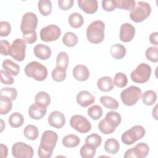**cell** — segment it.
Listing matches in <instances>:
<instances>
[{"mask_svg":"<svg viewBox=\"0 0 158 158\" xmlns=\"http://www.w3.org/2000/svg\"><path fill=\"white\" fill-rule=\"evenodd\" d=\"M38 19L35 14L28 12L23 14L20 23V30L23 34L35 31Z\"/></svg>","mask_w":158,"mask_h":158,"instance_id":"8","label":"cell"},{"mask_svg":"<svg viewBox=\"0 0 158 158\" xmlns=\"http://www.w3.org/2000/svg\"><path fill=\"white\" fill-rule=\"evenodd\" d=\"M51 76L52 79L55 81H57V82L63 81L65 79L67 76L66 69L56 67L52 71Z\"/></svg>","mask_w":158,"mask_h":158,"instance_id":"37","label":"cell"},{"mask_svg":"<svg viewBox=\"0 0 158 158\" xmlns=\"http://www.w3.org/2000/svg\"><path fill=\"white\" fill-rule=\"evenodd\" d=\"M98 129L104 135H109L112 133L115 129L110 126L105 120V119L101 120L98 123Z\"/></svg>","mask_w":158,"mask_h":158,"instance_id":"45","label":"cell"},{"mask_svg":"<svg viewBox=\"0 0 158 158\" xmlns=\"http://www.w3.org/2000/svg\"><path fill=\"white\" fill-rule=\"evenodd\" d=\"M48 121L50 126L59 129L64 126L65 123V117L62 112L55 110L49 114Z\"/></svg>","mask_w":158,"mask_h":158,"instance_id":"14","label":"cell"},{"mask_svg":"<svg viewBox=\"0 0 158 158\" xmlns=\"http://www.w3.org/2000/svg\"><path fill=\"white\" fill-rule=\"evenodd\" d=\"M110 54L115 59H121L123 58L126 54L125 47L119 43H116L110 47Z\"/></svg>","mask_w":158,"mask_h":158,"instance_id":"24","label":"cell"},{"mask_svg":"<svg viewBox=\"0 0 158 158\" xmlns=\"http://www.w3.org/2000/svg\"><path fill=\"white\" fill-rule=\"evenodd\" d=\"M78 6L83 12L88 14L95 13L98 8L96 0H78Z\"/></svg>","mask_w":158,"mask_h":158,"instance_id":"17","label":"cell"},{"mask_svg":"<svg viewBox=\"0 0 158 158\" xmlns=\"http://www.w3.org/2000/svg\"><path fill=\"white\" fill-rule=\"evenodd\" d=\"M58 6L62 10H67L73 5V0H59Z\"/></svg>","mask_w":158,"mask_h":158,"instance_id":"51","label":"cell"},{"mask_svg":"<svg viewBox=\"0 0 158 158\" xmlns=\"http://www.w3.org/2000/svg\"><path fill=\"white\" fill-rule=\"evenodd\" d=\"M105 24L101 20L92 22L86 28L87 40L93 44H99L104 38Z\"/></svg>","mask_w":158,"mask_h":158,"instance_id":"2","label":"cell"},{"mask_svg":"<svg viewBox=\"0 0 158 158\" xmlns=\"http://www.w3.org/2000/svg\"><path fill=\"white\" fill-rule=\"evenodd\" d=\"M1 81L2 83L7 85H12L14 82V79L12 75L6 70H1Z\"/></svg>","mask_w":158,"mask_h":158,"instance_id":"46","label":"cell"},{"mask_svg":"<svg viewBox=\"0 0 158 158\" xmlns=\"http://www.w3.org/2000/svg\"><path fill=\"white\" fill-rule=\"evenodd\" d=\"M141 94V90L139 87L130 86L121 92L120 99L125 106H131L138 101Z\"/></svg>","mask_w":158,"mask_h":158,"instance_id":"6","label":"cell"},{"mask_svg":"<svg viewBox=\"0 0 158 158\" xmlns=\"http://www.w3.org/2000/svg\"><path fill=\"white\" fill-rule=\"evenodd\" d=\"M23 40L25 41L26 43H28V44L34 43L37 40V35H36V31L31 33L23 34Z\"/></svg>","mask_w":158,"mask_h":158,"instance_id":"50","label":"cell"},{"mask_svg":"<svg viewBox=\"0 0 158 158\" xmlns=\"http://www.w3.org/2000/svg\"><path fill=\"white\" fill-rule=\"evenodd\" d=\"M1 131H2L3 130H4V127H5V125H4V121H3V120L1 119Z\"/></svg>","mask_w":158,"mask_h":158,"instance_id":"55","label":"cell"},{"mask_svg":"<svg viewBox=\"0 0 158 158\" xmlns=\"http://www.w3.org/2000/svg\"><path fill=\"white\" fill-rule=\"evenodd\" d=\"M8 148L6 145L3 144H0V157L2 158H6L7 156Z\"/></svg>","mask_w":158,"mask_h":158,"instance_id":"53","label":"cell"},{"mask_svg":"<svg viewBox=\"0 0 158 158\" xmlns=\"http://www.w3.org/2000/svg\"><path fill=\"white\" fill-rule=\"evenodd\" d=\"M40 38L44 42H51L57 40L61 35L60 28L56 25L51 24L40 30Z\"/></svg>","mask_w":158,"mask_h":158,"instance_id":"10","label":"cell"},{"mask_svg":"<svg viewBox=\"0 0 158 158\" xmlns=\"http://www.w3.org/2000/svg\"><path fill=\"white\" fill-rule=\"evenodd\" d=\"M33 148L23 142H17L12 145V154L15 158H32Z\"/></svg>","mask_w":158,"mask_h":158,"instance_id":"12","label":"cell"},{"mask_svg":"<svg viewBox=\"0 0 158 158\" xmlns=\"http://www.w3.org/2000/svg\"><path fill=\"white\" fill-rule=\"evenodd\" d=\"M117 7L126 10H131L135 6V0H116Z\"/></svg>","mask_w":158,"mask_h":158,"instance_id":"43","label":"cell"},{"mask_svg":"<svg viewBox=\"0 0 158 158\" xmlns=\"http://www.w3.org/2000/svg\"><path fill=\"white\" fill-rule=\"evenodd\" d=\"M2 67L6 72L13 76H17L20 71L19 65L10 59H6L2 62Z\"/></svg>","mask_w":158,"mask_h":158,"instance_id":"25","label":"cell"},{"mask_svg":"<svg viewBox=\"0 0 158 158\" xmlns=\"http://www.w3.org/2000/svg\"><path fill=\"white\" fill-rule=\"evenodd\" d=\"M135 28L131 24L129 23H123L120 28V40L124 43L131 41L135 36Z\"/></svg>","mask_w":158,"mask_h":158,"instance_id":"13","label":"cell"},{"mask_svg":"<svg viewBox=\"0 0 158 158\" xmlns=\"http://www.w3.org/2000/svg\"><path fill=\"white\" fill-rule=\"evenodd\" d=\"M77 103L83 107H86L95 101V97L89 91L83 90L78 93L76 96Z\"/></svg>","mask_w":158,"mask_h":158,"instance_id":"15","label":"cell"},{"mask_svg":"<svg viewBox=\"0 0 158 158\" xmlns=\"http://www.w3.org/2000/svg\"><path fill=\"white\" fill-rule=\"evenodd\" d=\"M23 135L27 139L33 141L37 139L39 135V131L36 126L30 124L27 125L24 128Z\"/></svg>","mask_w":158,"mask_h":158,"instance_id":"29","label":"cell"},{"mask_svg":"<svg viewBox=\"0 0 158 158\" xmlns=\"http://www.w3.org/2000/svg\"><path fill=\"white\" fill-rule=\"evenodd\" d=\"M70 127L80 133H86L91 129V124L89 121L81 115H74L70 120Z\"/></svg>","mask_w":158,"mask_h":158,"instance_id":"9","label":"cell"},{"mask_svg":"<svg viewBox=\"0 0 158 158\" xmlns=\"http://www.w3.org/2000/svg\"><path fill=\"white\" fill-rule=\"evenodd\" d=\"M154 110L155 112L152 110V116L154 117V118L156 120H157V105H156V106L154 107Z\"/></svg>","mask_w":158,"mask_h":158,"instance_id":"54","label":"cell"},{"mask_svg":"<svg viewBox=\"0 0 158 158\" xmlns=\"http://www.w3.org/2000/svg\"><path fill=\"white\" fill-rule=\"evenodd\" d=\"M11 31L10 24L6 21H1L0 22V36L4 37L8 36Z\"/></svg>","mask_w":158,"mask_h":158,"instance_id":"48","label":"cell"},{"mask_svg":"<svg viewBox=\"0 0 158 158\" xmlns=\"http://www.w3.org/2000/svg\"><path fill=\"white\" fill-rule=\"evenodd\" d=\"M87 113L90 118L97 120L102 115V109L99 105H94L88 108Z\"/></svg>","mask_w":158,"mask_h":158,"instance_id":"40","label":"cell"},{"mask_svg":"<svg viewBox=\"0 0 158 158\" xmlns=\"http://www.w3.org/2000/svg\"><path fill=\"white\" fill-rule=\"evenodd\" d=\"M142 101L146 106L153 105L157 100V94L153 90H147L141 94Z\"/></svg>","mask_w":158,"mask_h":158,"instance_id":"33","label":"cell"},{"mask_svg":"<svg viewBox=\"0 0 158 158\" xmlns=\"http://www.w3.org/2000/svg\"><path fill=\"white\" fill-rule=\"evenodd\" d=\"M134 157L144 158L146 157L149 152V147L145 143H139L135 147L131 148Z\"/></svg>","mask_w":158,"mask_h":158,"instance_id":"20","label":"cell"},{"mask_svg":"<svg viewBox=\"0 0 158 158\" xmlns=\"http://www.w3.org/2000/svg\"><path fill=\"white\" fill-rule=\"evenodd\" d=\"M151 13L150 4L145 1H138L130 10V17L136 23H140L146 19Z\"/></svg>","mask_w":158,"mask_h":158,"instance_id":"4","label":"cell"},{"mask_svg":"<svg viewBox=\"0 0 158 158\" xmlns=\"http://www.w3.org/2000/svg\"><path fill=\"white\" fill-rule=\"evenodd\" d=\"M69 65V56L67 52L62 51L59 52L56 58V67L66 69Z\"/></svg>","mask_w":158,"mask_h":158,"instance_id":"38","label":"cell"},{"mask_svg":"<svg viewBox=\"0 0 158 158\" xmlns=\"http://www.w3.org/2000/svg\"><path fill=\"white\" fill-rule=\"evenodd\" d=\"M97 86L98 89L103 92H108L114 87L112 79L108 76H104L98 79L97 81Z\"/></svg>","mask_w":158,"mask_h":158,"instance_id":"21","label":"cell"},{"mask_svg":"<svg viewBox=\"0 0 158 158\" xmlns=\"http://www.w3.org/2000/svg\"><path fill=\"white\" fill-rule=\"evenodd\" d=\"M158 48L151 46L147 48L145 52L146 57L152 62H157L158 61Z\"/></svg>","mask_w":158,"mask_h":158,"instance_id":"42","label":"cell"},{"mask_svg":"<svg viewBox=\"0 0 158 158\" xmlns=\"http://www.w3.org/2000/svg\"><path fill=\"white\" fill-rule=\"evenodd\" d=\"M102 143V138L100 135L96 133H92L86 136L85 143L94 148H98Z\"/></svg>","mask_w":158,"mask_h":158,"instance_id":"36","label":"cell"},{"mask_svg":"<svg viewBox=\"0 0 158 158\" xmlns=\"http://www.w3.org/2000/svg\"><path fill=\"white\" fill-rule=\"evenodd\" d=\"M40 12L43 16L49 15L52 11V3L49 0H40L38 2Z\"/></svg>","mask_w":158,"mask_h":158,"instance_id":"35","label":"cell"},{"mask_svg":"<svg viewBox=\"0 0 158 158\" xmlns=\"http://www.w3.org/2000/svg\"><path fill=\"white\" fill-rule=\"evenodd\" d=\"M151 67L146 63L139 64L130 73L131 80L137 83L147 82L151 77Z\"/></svg>","mask_w":158,"mask_h":158,"instance_id":"7","label":"cell"},{"mask_svg":"<svg viewBox=\"0 0 158 158\" xmlns=\"http://www.w3.org/2000/svg\"><path fill=\"white\" fill-rule=\"evenodd\" d=\"M101 4L103 9L107 12L113 11L117 8L116 0H103Z\"/></svg>","mask_w":158,"mask_h":158,"instance_id":"47","label":"cell"},{"mask_svg":"<svg viewBox=\"0 0 158 158\" xmlns=\"http://www.w3.org/2000/svg\"><path fill=\"white\" fill-rule=\"evenodd\" d=\"M104 119L110 126L115 129L120 125L122 120L121 115L115 111L108 112Z\"/></svg>","mask_w":158,"mask_h":158,"instance_id":"22","label":"cell"},{"mask_svg":"<svg viewBox=\"0 0 158 158\" xmlns=\"http://www.w3.org/2000/svg\"><path fill=\"white\" fill-rule=\"evenodd\" d=\"M12 107V100L9 98L0 95V114L1 115L7 114Z\"/></svg>","mask_w":158,"mask_h":158,"instance_id":"26","label":"cell"},{"mask_svg":"<svg viewBox=\"0 0 158 158\" xmlns=\"http://www.w3.org/2000/svg\"><path fill=\"white\" fill-rule=\"evenodd\" d=\"M9 124L12 128H19L24 122L23 115L19 112H14L9 117Z\"/></svg>","mask_w":158,"mask_h":158,"instance_id":"31","label":"cell"},{"mask_svg":"<svg viewBox=\"0 0 158 158\" xmlns=\"http://www.w3.org/2000/svg\"><path fill=\"white\" fill-rule=\"evenodd\" d=\"M113 83L118 88H123L126 86L128 83L127 77L123 73L118 72L114 76Z\"/></svg>","mask_w":158,"mask_h":158,"instance_id":"39","label":"cell"},{"mask_svg":"<svg viewBox=\"0 0 158 158\" xmlns=\"http://www.w3.org/2000/svg\"><path fill=\"white\" fill-rule=\"evenodd\" d=\"M58 140L57 134L52 130L44 131L41 136L40 144L38 149V155L40 158H49Z\"/></svg>","mask_w":158,"mask_h":158,"instance_id":"1","label":"cell"},{"mask_svg":"<svg viewBox=\"0 0 158 158\" xmlns=\"http://www.w3.org/2000/svg\"><path fill=\"white\" fill-rule=\"evenodd\" d=\"M62 43L67 47H74L78 43V37L73 32H66L62 37Z\"/></svg>","mask_w":158,"mask_h":158,"instance_id":"34","label":"cell"},{"mask_svg":"<svg viewBox=\"0 0 158 158\" xmlns=\"http://www.w3.org/2000/svg\"><path fill=\"white\" fill-rule=\"evenodd\" d=\"M73 77L80 81L87 80L89 77V71L88 67L84 65L78 64L74 67L72 71Z\"/></svg>","mask_w":158,"mask_h":158,"instance_id":"16","label":"cell"},{"mask_svg":"<svg viewBox=\"0 0 158 158\" xmlns=\"http://www.w3.org/2000/svg\"><path fill=\"white\" fill-rule=\"evenodd\" d=\"M145 129L141 125H135L126 130L121 136V140L126 145H131L144 136Z\"/></svg>","mask_w":158,"mask_h":158,"instance_id":"5","label":"cell"},{"mask_svg":"<svg viewBox=\"0 0 158 158\" xmlns=\"http://www.w3.org/2000/svg\"><path fill=\"white\" fill-rule=\"evenodd\" d=\"M149 41L152 44L157 46L158 45V33L157 31L152 33L149 35Z\"/></svg>","mask_w":158,"mask_h":158,"instance_id":"52","label":"cell"},{"mask_svg":"<svg viewBox=\"0 0 158 158\" xmlns=\"http://www.w3.org/2000/svg\"><path fill=\"white\" fill-rule=\"evenodd\" d=\"M24 72L27 77L33 78L38 81L44 80L47 78L48 73L47 68L37 61H32L28 63L25 66Z\"/></svg>","mask_w":158,"mask_h":158,"instance_id":"3","label":"cell"},{"mask_svg":"<svg viewBox=\"0 0 158 158\" xmlns=\"http://www.w3.org/2000/svg\"><path fill=\"white\" fill-rule=\"evenodd\" d=\"M68 22L72 27L74 28H78L83 25L84 19L80 14L78 12H73L69 16Z\"/></svg>","mask_w":158,"mask_h":158,"instance_id":"27","label":"cell"},{"mask_svg":"<svg viewBox=\"0 0 158 158\" xmlns=\"http://www.w3.org/2000/svg\"><path fill=\"white\" fill-rule=\"evenodd\" d=\"M96 151V148L85 144L81 147L80 154L83 158H92L95 156Z\"/></svg>","mask_w":158,"mask_h":158,"instance_id":"41","label":"cell"},{"mask_svg":"<svg viewBox=\"0 0 158 158\" xmlns=\"http://www.w3.org/2000/svg\"><path fill=\"white\" fill-rule=\"evenodd\" d=\"M0 95L7 96L12 101H14L17 97V91L15 88H2L1 89Z\"/></svg>","mask_w":158,"mask_h":158,"instance_id":"44","label":"cell"},{"mask_svg":"<svg viewBox=\"0 0 158 158\" xmlns=\"http://www.w3.org/2000/svg\"><path fill=\"white\" fill-rule=\"evenodd\" d=\"M35 56L41 60H48L51 56V50L50 48L44 44H36L34 49Z\"/></svg>","mask_w":158,"mask_h":158,"instance_id":"19","label":"cell"},{"mask_svg":"<svg viewBox=\"0 0 158 158\" xmlns=\"http://www.w3.org/2000/svg\"><path fill=\"white\" fill-rule=\"evenodd\" d=\"M100 102L106 108L112 110H115L119 106L118 101L115 99L109 96H101L100 98Z\"/></svg>","mask_w":158,"mask_h":158,"instance_id":"30","label":"cell"},{"mask_svg":"<svg viewBox=\"0 0 158 158\" xmlns=\"http://www.w3.org/2000/svg\"><path fill=\"white\" fill-rule=\"evenodd\" d=\"M104 148L107 153L115 154L120 149V144L116 139L109 138L105 141Z\"/></svg>","mask_w":158,"mask_h":158,"instance_id":"23","label":"cell"},{"mask_svg":"<svg viewBox=\"0 0 158 158\" xmlns=\"http://www.w3.org/2000/svg\"><path fill=\"white\" fill-rule=\"evenodd\" d=\"M26 43L23 39L17 38L12 43L9 55L15 60L21 62L25 57Z\"/></svg>","mask_w":158,"mask_h":158,"instance_id":"11","label":"cell"},{"mask_svg":"<svg viewBox=\"0 0 158 158\" xmlns=\"http://www.w3.org/2000/svg\"><path fill=\"white\" fill-rule=\"evenodd\" d=\"M10 46L8 41L1 40L0 41V52L3 56L9 55Z\"/></svg>","mask_w":158,"mask_h":158,"instance_id":"49","label":"cell"},{"mask_svg":"<svg viewBox=\"0 0 158 158\" xmlns=\"http://www.w3.org/2000/svg\"><path fill=\"white\" fill-rule=\"evenodd\" d=\"M80 143V139L75 135L69 134L65 136L62 141L63 146L66 148L77 147Z\"/></svg>","mask_w":158,"mask_h":158,"instance_id":"28","label":"cell"},{"mask_svg":"<svg viewBox=\"0 0 158 158\" xmlns=\"http://www.w3.org/2000/svg\"><path fill=\"white\" fill-rule=\"evenodd\" d=\"M47 109L36 102L31 104L28 109V115L33 120H40L46 114Z\"/></svg>","mask_w":158,"mask_h":158,"instance_id":"18","label":"cell"},{"mask_svg":"<svg viewBox=\"0 0 158 158\" xmlns=\"http://www.w3.org/2000/svg\"><path fill=\"white\" fill-rule=\"evenodd\" d=\"M35 102L43 107H47L51 103V97L49 94L45 91L38 92L35 98Z\"/></svg>","mask_w":158,"mask_h":158,"instance_id":"32","label":"cell"}]
</instances>
